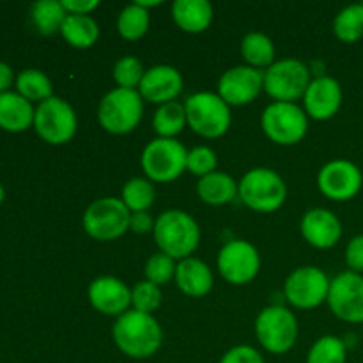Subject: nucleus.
<instances>
[{"instance_id": "obj_30", "label": "nucleus", "mask_w": 363, "mask_h": 363, "mask_svg": "<svg viewBox=\"0 0 363 363\" xmlns=\"http://www.w3.org/2000/svg\"><path fill=\"white\" fill-rule=\"evenodd\" d=\"M16 89H18V94H21L30 103L32 101L43 103L53 96L52 80H50L43 71L34 69V67L23 69L20 74H18Z\"/></svg>"}, {"instance_id": "obj_29", "label": "nucleus", "mask_w": 363, "mask_h": 363, "mask_svg": "<svg viewBox=\"0 0 363 363\" xmlns=\"http://www.w3.org/2000/svg\"><path fill=\"white\" fill-rule=\"evenodd\" d=\"M333 34L346 45L360 41L363 38V4H351L337 14L333 20Z\"/></svg>"}, {"instance_id": "obj_6", "label": "nucleus", "mask_w": 363, "mask_h": 363, "mask_svg": "<svg viewBox=\"0 0 363 363\" xmlns=\"http://www.w3.org/2000/svg\"><path fill=\"white\" fill-rule=\"evenodd\" d=\"M188 151L176 138H155L144 147L142 169L152 183H172L186 170Z\"/></svg>"}, {"instance_id": "obj_15", "label": "nucleus", "mask_w": 363, "mask_h": 363, "mask_svg": "<svg viewBox=\"0 0 363 363\" xmlns=\"http://www.w3.org/2000/svg\"><path fill=\"white\" fill-rule=\"evenodd\" d=\"M363 174L357 163L350 160H332L318 174V188L326 199L347 202L360 194Z\"/></svg>"}, {"instance_id": "obj_34", "label": "nucleus", "mask_w": 363, "mask_h": 363, "mask_svg": "<svg viewBox=\"0 0 363 363\" xmlns=\"http://www.w3.org/2000/svg\"><path fill=\"white\" fill-rule=\"evenodd\" d=\"M113 80H116L117 87L130 89V91H138L142 78H144L145 69L142 66L140 60L133 55L121 57L113 66Z\"/></svg>"}, {"instance_id": "obj_32", "label": "nucleus", "mask_w": 363, "mask_h": 363, "mask_svg": "<svg viewBox=\"0 0 363 363\" xmlns=\"http://www.w3.org/2000/svg\"><path fill=\"white\" fill-rule=\"evenodd\" d=\"M155 184L145 177H133V179L126 181V184L123 186V194H121V201L130 209V213L149 211V208L155 204Z\"/></svg>"}, {"instance_id": "obj_26", "label": "nucleus", "mask_w": 363, "mask_h": 363, "mask_svg": "<svg viewBox=\"0 0 363 363\" xmlns=\"http://www.w3.org/2000/svg\"><path fill=\"white\" fill-rule=\"evenodd\" d=\"M241 55H243L247 66L255 69H268L275 62V45L272 38L262 32H248L241 41Z\"/></svg>"}, {"instance_id": "obj_3", "label": "nucleus", "mask_w": 363, "mask_h": 363, "mask_svg": "<svg viewBox=\"0 0 363 363\" xmlns=\"http://www.w3.org/2000/svg\"><path fill=\"white\" fill-rule=\"evenodd\" d=\"M241 202L252 211L275 213L286 202L287 186L279 172L266 167L252 169L238 183Z\"/></svg>"}, {"instance_id": "obj_24", "label": "nucleus", "mask_w": 363, "mask_h": 363, "mask_svg": "<svg viewBox=\"0 0 363 363\" xmlns=\"http://www.w3.org/2000/svg\"><path fill=\"white\" fill-rule=\"evenodd\" d=\"M197 195L209 206L230 204L238 197V183L233 176L215 170L197 183Z\"/></svg>"}, {"instance_id": "obj_7", "label": "nucleus", "mask_w": 363, "mask_h": 363, "mask_svg": "<svg viewBox=\"0 0 363 363\" xmlns=\"http://www.w3.org/2000/svg\"><path fill=\"white\" fill-rule=\"evenodd\" d=\"M259 344L272 354H286L298 339V319L289 308L272 305L259 312L255 319Z\"/></svg>"}, {"instance_id": "obj_38", "label": "nucleus", "mask_w": 363, "mask_h": 363, "mask_svg": "<svg viewBox=\"0 0 363 363\" xmlns=\"http://www.w3.org/2000/svg\"><path fill=\"white\" fill-rule=\"evenodd\" d=\"M220 363H266L262 354L259 353L255 347L241 344V346H234L220 358Z\"/></svg>"}, {"instance_id": "obj_13", "label": "nucleus", "mask_w": 363, "mask_h": 363, "mask_svg": "<svg viewBox=\"0 0 363 363\" xmlns=\"http://www.w3.org/2000/svg\"><path fill=\"white\" fill-rule=\"evenodd\" d=\"M216 266L227 282L233 286H247L261 269V255L257 248L247 240H233L222 247Z\"/></svg>"}, {"instance_id": "obj_19", "label": "nucleus", "mask_w": 363, "mask_h": 363, "mask_svg": "<svg viewBox=\"0 0 363 363\" xmlns=\"http://www.w3.org/2000/svg\"><path fill=\"white\" fill-rule=\"evenodd\" d=\"M183 91V77L179 71L169 64H158L145 71L138 92L142 99L156 105H165V103L176 101L177 96Z\"/></svg>"}, {"instance_id": "obj_39", "label": "nucleus", "mask_w": 363, "mask_h": 363, "mask_svg": "<svg viewBox=\"0 0 363 363\" xmlns=\"http://www.w3.org/2000/svg\"><path fill=\"white\" fill-rule=\"evenodd\" d=\"M346 264L350 272L363 273V234H358L346 247Z\"/></svg>"}, {"instance_id": "obj_27", "label": "nucleus", "mask_w": 363, "mask_h": 363, "mask_svg": "<svg viewBox=\"0 0 363 363\" xmlns=\"http://www.w3.org/2000/svg\"><path fill=\"white\" fill-rule=\"evenodd\" d=\"M186 126V110L179 101H170L160 106L152 117V128L158 138H174Z\"/></svg>"}, {"instance_id": "obj_4", "label": "nucleus", "mask_w": 363, "mask_h": 363, "mask_svg": "<svg viewBox=\"0 0 363 363\" xmlns=\"http://www.w3.org/2000/svg\"><path fill=\"white\" fill-rule=\"evenodd\" d=\"M186 124L204 138H220L233 123L230 106L215 92H195L184 101Z\"/></svg>"}, {"instance_id": "obj_8", "label": "nucleus", "mask_w": 363, "mask_h": 363, "mask_svg": "<svg viewBox=\"0 0 363 363\" xmlns=\"http://www.w3.org/2000/svg\"><path fill=\"white\" fill-rule=\"evenodd\" d=\"M130 209L117 197H103L92 202L84 213V230L98 241H113L130 230Z\"/></svg>"}, {"instance_id": "obj_18", "label": "nucleus", "mask_w": 363, "mask_h": 363, "mask_svg": "<svg viewBox=\"0 0 363 363\" xmlns=\"http://www.w3.org/2000/svg\"><path fill=\"white\" fill-rule=\"evenodd\" d=\"M301 236L318 250L333 248L342 238V223L339 216L325 208L308 209L300 223Z\"/></svg>"}, {"instance_id": "obj_31", "label": "nucleus", "mask_w": 363, "mask_h": 363, "mask_svg": "<svg viewBox=\"0 0 363 363\" xmlns=\"http://www.w3.org/2000/svg\"><path fill=\"white\" fill-rule=\"evenodd\" d=\"M149 25H151L149 11L135 2L124 7L117 18V30H119L121 38L126 41H137V39L144 38L149 30Z\"/></svg>"}, {"instance_id": "obj_5", "label": "nucleus", "mask_w": 363, "mask_h": 363, "mask_svg": "<svg viewBox=\"0 0 363 363\" xmlns=\"http://www.w3.org/2000/svg\"><path fill=\"white\" fill-rule=\"evenodd\" d=\"M144 99L140 92L116 87L103 96L98 106V123L112 135H126L140 124Z\"/></svg>"}, {"instance_id": "obj_44", "label": "nucleus", "mask_w": 363, "mask_h": 363, "mask_svg": "<svg viewBox=\"0 0 363 363\" xmlns=\"http://www.w3.org/2000/svg\"><path fill=\"white\" fill-rule=\"evenodd\" d=\"M362 4H363V2H362Z\"/></svg>"}, {"instance_id": "obj_43", "label": "nucleus", "mask_w": 363, "mask_h": 363, "mask_svg": "<svg viewBox=\"0 0 363 363\" xmlns=\"http://www.w3.org/2000/svg\"><path fill=\"white\" fill-rule=\"evenodd\" d=\"M4 197H6V190H4V186H2V184H0V204H2Z\"/></svg>"}, {"instance_id": "obj_42", "label": "nucleus", "mask_w": 363, "mask_h": 363, "mask_svg": "<svg viewBox=\"0 0 363 363\" xmlns=\"http://www.w3.org/2000/svg\"><path fill=\"white\" fill-rule=\"evenodd\" d=\"M13 80H14V74H13V69H11V66L0 60V92L9 91V87L13 85Z\"/></svg>"}, {"instance_id": "obj_21", "label": "nucleus", "mask_w": 363, "mask_h": 363, "mask_svg": "<svg viewBox=\"0 0 363 363\" xmlns=\"http://www.w3.org/2000/svg\"><path fill=\"white\" fill-rule=\"evenodd\" d=\"M174 280L181 293L190 298L206 296L213 289V282H215L211 268L204 261L195 257H188L177 262Z\"/></svg>"}, {"instance_id": "obj_20", "label": "nucleus", "mask_w": 363, "mask_h": 363, "mask_svg": "<svg viewBox=\"0 0 363 363\" xmlns=\"http://www.w3.org/2000/svg\"><path fill=\"white\" fill-rule=\"evenodd\" d=\"M89 301L105 315H123L131 307V289L116 277H98L89 286Z\"/></svg>"}, {"instance_id": "obj_22", "label": "nucleus", "mask_w": 363, "mask_h": 363, "mask_svg": "<svg viewBox=\"0 0 363 363\" xmlns=\"http://www.w3.org/2000/svg\"><path fill=\"white\" fill-rule=\"evenodd\" d=\"M34 106L18 92H0V128L6 131H25L34 124Z\"/></svg>"}, {"instance_id": "obj_37", "label": "nucleus", "mask_w": 363, "mask_h": 363, "mask_svg": "<svg viewBox=\"0 0 363 363\" xmlns=\"http://www.w3.org/2000/svg\"><path fill=\"white\" fill-rule=\"evenodd\" d=\"M216 167H218V158H216V152L211 147L199 145V147L188 151L186 170L194 176H209V174L215 172Z\"/></svg>"}, {"instance_id": "obj_35", "label": "nucleus", "mask_w": 363, "mask_h": 363, "mask_svg": "<svg viewBox=\"0 0 363 363\" xmlns=\"http://www.w3.org/2000/svg\"><path fill=\"white\" fill-rule=\"evenodd\" d=\"M176 268L177 264L174 262L172 257L162 254V252H156L145 262V280L155 284V286L162 287L176 277Z\"/></svg>"}, {"instance_id": "obj_9", "label": "nucleus", "mask_w": 363, "mask_h": 363, "mask_svg": "<svg viewBox=\"0 0 363 363\" xmlns=\"http://www.w3.org/2000/svg\"><path fill=\"white\" fill-rule=\"evenodd\" d=\"M266 137L279 145H294L308 131V116L296 103H269L261 116Z\"/></svg>"}, {"instance_id": "obj_2", "label": "nucleus", "mask_w": 363, "mask_h": 363, "mask_svg": "<svg viewBox=\"0 0 363 363\" xmlns=\"http://www.w3.org/2000/svg\"><path fill=\"white\" fill-rule=\"evenodd\" d=\"M155 241L160 252L174 261L191 257L201 243V227L190 213L183 209H167L156 218Z\"/></svg>"}, {"instance_id": "obj_25", "label": "nucleus", "mask_w": 363, "mask_h": 363, "mask_svg": "<svg viewBox=\"0 0 363 363\" xmlns=\"http://www.w3.org/2000/svg\"><path fill=\"white\" fill-rule=\"evenodd\" d=\"M64 41L74 48L87 50L94 46L99 39V25L92 16L84 14H67L60 27Z\"/></svg>"}, {"instance_id": "obj_40", "label": "nucleus", "mask_w": 363, "mask_h": 363, "mask_svg": "<svg viewBox=\"0 0 363 363\" xmlns=\"http://www.w3.org/2000/svg\"><path fill=\"white\" fill-rule=\"evenodd\" d=\"M156 220L149 215V211H140V213H131L130 216V230L137 234H145L155 230Z\"/></svg>"}, {"instance_id": "obj_36", "label": "nucleus", "mask_w": 363, "mask_h": 363, "mask_svg": "<svg viewBox=\"0 0 363 363\" xmlns=\"http://www.w3.org/2000/svg\"><path fill=\"white\" fill-rule=\"evenodd\" d=\"M131 305H133V311L151 314L162 305V291L147 280L137 282L131 289Z\"/></svg>"}, {"instance_id": "obj_11", "label": "nucleus", "mask_w": 363, "mask_h": 363, "mask_svg": "<svg viewBox=\"0 0 363 363\" xmlns=\"http://www.w3.org/2000/svg\"><path fill=\"white\" fill-rule=\"evenodd\" d=\"M34 128L39 137L52 145L67 144L74 137L78 119L74 108L59 96L39 103L34 113Z\"/></svg>"}, {"instance_id": "obj_16", "label": "nucleus", "mask_w": 363, "mask_h": 363, "mask_svg": "<svg viewBox=\"0 0 363 363\" xmlns=\"http://www.w3.org/2000/svg\"><path fill=\"white\" fill-rule=\"evenodd\" d=\"M264 91V71L252 66H236L220 77L216 94L229 106H243Z\"/></svg>"}, {"instance_id": "obj_33", "label": "nucleus", "mask_w": 363, "mask_h": 363, "mask_svg": "<svg viewBox=\"0 0 363 363\" xmlns=\"http://www.w3.org/2000/svg\"><path fill=\"white\" fill-rule=\"evenodd\" d=\"M346 342L335 335L319 337L307 354V363H346Z\"/></svg>"}, {"instance_id": "obj_12", "label": "nucleus", "mask_w": 363, "mask_h": 363, "mask_svg": "<svg viewBox=\"0 0 363 363\" xmlns=\"http://www.w3.org/2000/svg\"><path fill=\"white\" fill-rule=\"evenodd\" d=\"M330 284L325 272L318 266H301L296 268L284 284V294L293 307L301 311L318 308L328 300Z\"/></svg>"}, {"instance_id": "obj_23", "label": "nucleus", "mask_w": 363, "mask_h": 363, "mask_svg": "<svg viewBox=\"0 0 363 363\" xmlns=\"http://www.w3.org/2000/svg\"><path fill=\"white\" fill-rule=\"evenodd\" d=\"M172 18L177 27L188 34H201L211 25L213 6L208 0H176Z\"/></svg>"}, {"instance_id": "obj_1", "label": "nucleus", "mask_w": 363, "mask_h": 363, "mask_svg": "<svg viewBox=\"0 0 363 363\" xmlns=\"http://www.w3.org/2000/svg\"><path fill=\"white\" fill-rule=\"evenodd\" d=\"M112 337L119 351L135 360H145L158 353L163 342V332L152 314L130 308L116 319Z\"/></svg>"}, {"instance_id": "obj_41", "label": "nucleus", "mask_w": 363, "mask_h": 363, "mask_svg": "<svg viewBox=\"0 0 363 363\" xmlns=\"http://www.w3.org/2000/svg\"><path fill=\"white\" fill-rule=\"evenodd\" d=\"M62 6L67 14H84V16H91V13L99 6V2L98 0H62Z\"/></svg>"}, {"instance_id": "obj_28", "label": "nucleus", "mask_w": 363, "mask_h": 363, "mask_svg": "<svg viewBox=\"0 0 363 363\" xmlns=\"http://www.w3.org/2000/svg\"><path fill=\"white\" fill-rule=\"evenodd\" d=\"M30 16L32 23H34V27L41 34L52 35L55 32H60V27H62L67 13L64 9L62 2H57V0H39V2L32 6Z\"/></svg>"}, {"instance_id": "obj_10", "label": "nucleus", "mask_w": 363, "mask_h": 363, "mask_svg": "<svg viewBox=\"0 0 363 363\" xmlns=\"http://www.w3.org/2000/svg\"><path fill=\"white\" fill-rule=\"evenodd\" d=\"M311 82V69L298 59L275 60L264 71L266 94L279 103H296V99H303Z\"/></svg>"}, {"instance_id": "obj_17", "label": "nucleus", "mask_w": 363, "mask_h": 363, "mask_svg": "<svg viewBox=\"0 0 363 363\" xmlns=\"http://www.w3.org/2000/svg\"><path fill=\"white\" fill-rule=\"evenodd\" d=\"M342 87L333 77H318L311 82L303 96V110L311 119L328 121L342 106Z\"/></svg>"}, {"instance_id": "obj_14", "label": "nucleus", "mask_w": 363, "mask_h": 363, "mask_svg": "<svg viewBox=\"0 0 363 363\" xmlns=\"http://www.w3.org/2000/svg\"><path fill=\"white\" fill-rule=\"evenodd\" d=\"M326 303L340 321L351 325L363 323V275L350 269L337 275L330 284Z\"/></svg>"}]
</instances>
